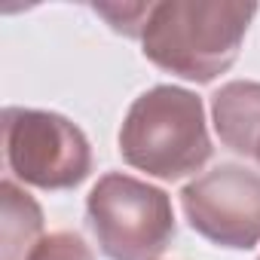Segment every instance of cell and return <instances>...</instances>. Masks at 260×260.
I'll use <instances>...</instances> for the list:
<instances>
[{
	"label": "cell",
	"mask_w": 260,
	"mask_h": 260,
	"mask_svg": "<svg viewBox=\"0 0 260 260\" xmlns=\"http://www.w3.org/2000/svg\"><path fill=\"white\" fill-rule=\"evenodd\" d=\"M254 16L257 4L242 0H162L153 4L141 46L159 71L211 83L239 58Z\"/></svg>",
	"instance_id": "1"
},
{
	"label": "cell",
	"mask_w": 260,
	"mask_h": 260,
	"mask_svg": "<svg viewBox=\"0 0 260 260\" xmlns=\"http://www.w3.org/2000/svg\"><path fill=\"white\" fill-rule=\"evenodd\" d=\"M202 98L181 86H153L128 107L119 128L122 159L159 181L196 175L211 159Z\"/></svg>",
	"instance_id": "2"
},
{
	"label": "cell",
	"mask_w": 260,
	"mask_h": 260,
	"mask_svg": "<svg viewBox=\"0 0 260 260\" xmlns=\"http://www.w3.org/2000/svg\"><path fill=\"white\" fill-rule=\"evenodd\" d=\"M86 217L107 260H156L175 239L169 193L122 172L98 178L86 199Z\"/></svg>",
	"instance_id": "3"
},
{
	"label": "cell",
	"mask_w": 260,
	"mask_h": 260,
	"mask_svg": "<svg viewBox=\"0 0 260 260\" xmlns=\"http://www.w3.org/2000/svg\"><path fill=\"white\" fill-rule=\"evenodd\" d=\"M4 147L13 178L37 190H71L92 172V147L83 128L52 110L7 107Z\"/></svg>",
	"instance_id": "4"
},
{
	"label": "cell",
	"mask_w": 260,
	"mask_h": 260,
	"mask_svg": "<svg viewBox=\"0 0 260 260\" xmlns=\"http://www.w3.org/2000/svg\"><path fill=\"white\" fill-rule=\"evenodd\" d=\"M181 208L202 239L248 251L260 242V172L220 162L181 190Z\"/></svg>",
	"instance_id": "5"
},
{
	"label": "cell",
	"mask_w": 260,
	"mask_h": 260,
	"mask_svg": "<svg viewBox=\"0 0 260 260\" xmlns=\"http://www.w3.org/2000/svg\"><path fill=\"white\" fill-rule=\"evenodd\" d=\"M214 132L226 150L254 159L260 150V83L233 80L211 95Z\"/></svg>",
	"instance_id": "6"
},
{
	"label": "cell",
	"mask_w": 260,
	"mask_h": 260,
	"mask_svg": "<svg viewBox=\"0 0 260 260\" xmlns=\"http://www.w3.org/2000/svg\"><path fill=\"white\" fill-rule=\"evenodd\" d=\"M4 220H0V260H28L43 239V211L28 190L13 178L0 184Z\"/></svg>",
	"instance_id": "7"
},
{
	"label": "cell",
	"mask_w": 260,
	"mask_h": 260,
	"mask_svg": "<svg viewBox=\"0 0 260 260\" xmlns=\"http://www.w3.org/2000/svg\"><path fill=\"white\" fill-rule=\"evenodd\" d=\"M92 10L125 37H144L147 19L153 13V4H92Z\"/></svg>",
	"instance_id": "8"
},
{
	"label": "cell",
	"mask_w": 260,
	"mask_h": 260,
	"mask_svg": "<svg viewBox=\"0 0 260 260\" xmlns=\"http://www.w3.org/2000/svg\"><path fill=\"white\" fill-rule=\"evenodd\" d=\"M28 260H95V257H92V248L83 242V236L58 230L43 236Z\"/></svg>",
	"instance_id": "9"
},
{
	"label": "cell",
	"mask_w": 260,
	"mask_h": 260,
	"mask_svg": "<svg viewBox=\"0 0 260 260\" xmlns=\"http://www.w3.org/2000/svg\"><path fill=\"white\" fill-rule=\"evenodd\" d=\"M254 162H257V169H260V150H257V156H254Z\"/></svg>",
	"instance_id": "10"
},
{
	"label": "cell",
	"mask_w": 260,
	"mask_h": 260,
	"mask_svg": "<svg viewBox=\"0 0 260 260\" xmlns=\"http://www.w3.org/2000/svg\"><path fill=\"white\" fill-rule=\"evenodd\" d=\"M257 260H260V257H257Z\"/></svg>",
	"instance_id": "11"
}]
</instances>
